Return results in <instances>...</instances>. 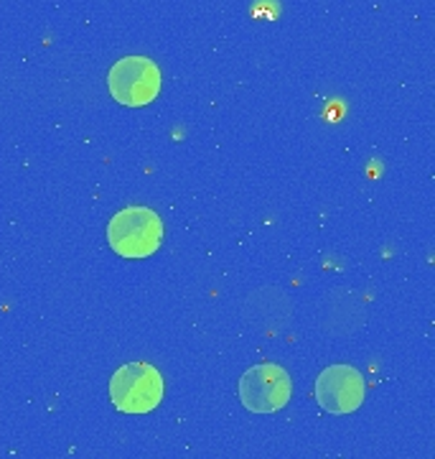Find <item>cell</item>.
I'll use <instances>...</instances> for the list:
<instances>
[{
	"instance_id": "2",
	"label": "cell",
	"mask_w": 435,
	"mask_h": 459,
	"mask_svg": "<svg viewBox=\"0 0 435 459\" xmlns=\"http://www.w3.org/2000/svg\"><path fill=\"white\" fill-rule=\"evenodd\" d=\"M166 394V383L158 368L148 362H130L115 370L110 380L113 406L123 413H148L158 409Z\"/></svg>"
},
{
	"instance_id": "6",
	"label": "cell",
	"mask_w": 435,
	"mask_h": 459,
	"mask_svg": "<svg viewBox=\"0 0 435 459\" xmlns=\"http://www.w3.org/2000/svg\"><path fill=\"white\" fill-rule=\"evenodd\" d=\"M244 319L260 334H283L293 322V301L286 291L275 286H262L247 296L244 301Z\"/></svg>"
},
{
	"instance_id": "7",
	"label": "cell",
	"mask_w": 435,
	"mask_h": 459,
	"mask_svg": "<svg viewBox=\"0 0 435 459\" xmlns=\"http://www.w3.org/2000/svg\"><path fill=\"white\" fill-rule=\"evenodd\" d=\"M367 322V304L346 289H337L321 299L319 325L328 334H354Z\"/></svg>"
},
{
	"instance_id": "1",
	"label": "cell",
	"mask_w": 435,
	"mask_h": 459,
	"mask_svg": "<svg viewBox=\"0 0 435 459\" xmlns=\"http://www.w3.org/2000/svg\"><path fill=\"white\" fill-rule=\"evenodd\" d=\"M107 243L123 258H148L163 243L161 217L143 204L125 207L110 220Z\"/></svg>"
},
{
	"instance_id": "4",
	"label": "cell",
	"mask_w": 435,
	"mask_h": 459,
	"mask_svg": "<svg viewBox=\"0 0 435 459\" xmlns=\"http://www.w3.org/2000/svg\"><path fill=\"white\" fill-rule=\"evenodd\" d=\"M290 395H293V380L288 370L275 362L255 365L240 377L242 406L252 413H275L286 409Z\"/></svg>"
},
{
	"instance_id": "3",
	"label": "cell",
	"mask_w": 435,
	"mask_h": 459,
	"mask_svg": "<svg viewBox=\"0 0 435 459\" xmlns=\"http://www.w3.org/2000/svg\"><path fill=\"white\" fill-rule=\"evenodd\" d=\"M163 74L158 65L148 56H123L107 74V87L115 102L125 108H143L158 98Z\"/></svg>"
},
{
	"instance_id": "5",
	"label": "cell",
	"mask_w": 435,
	"mask_h": 459,
	"mask_svg": "<svg viewBox=\"0 0 435 459\" xmlns=\"http://www.w3.org/2000/svg\"><path fill=\"white\" fill-rule=\"evenodd\" d=\"M367 395L364 376L352 365H331L316 380V401L326 413H354Z\"/></svg>"
}]
</instances>
